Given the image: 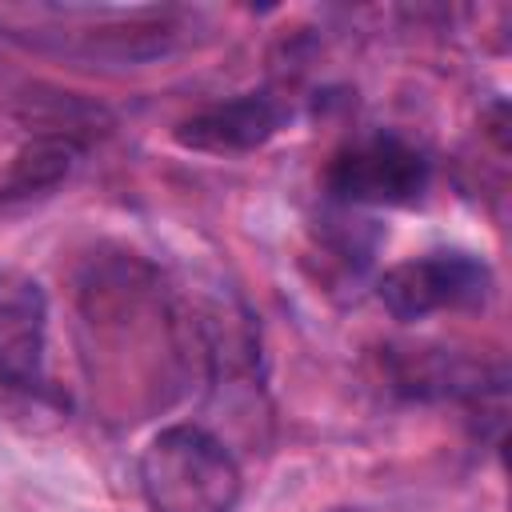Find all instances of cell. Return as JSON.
<instances>
[{"mask_svg": "<svg viewBox=\"0 0 512 512\" xmlns=\"http://www.w3.org/2000/svg\"><path fill=\"white\" fill-rule=\"evenodd\" d=\"M140 492L152 512H232L240 468L212 432L172 424L140 456Z\"/></svg>", "mask_w": 512, "mask_h": 512, "instance_id": "6da1fadb", "label": "cell"}, {"mask_svg": "<svg viewBox=\"0 0 512 512\" xmlns=\"http://www.w3.org/2000/svg\"><path fill=\"white\" fill-rule=\"evenodd\" d=\"M324 180L344 204H416L428 192L432 164L404 136L380 132L340 148Z\"/></svg>", "mask_w": 512, "mask_h": 512, "instance_id": "7a4b0ae2", "label": "cell"}, {"mask_svg": "<svg viewBox=\"0 0 512 512\" xmlns=\"http://www.w3.org/2000/svg\"><path fill=\"white\" fill-rule=\"evenodd\" d=\"M492 292V272L472 252H428L380 276V304L396 320H424L444 308H476Z\"/></svg>", "mask_w": 512, "mask_h": 512, "instance_id": "3957f363", "label": "cell"}, {"mask_svg": "<svg viewBox=\"0 0 512 512\" xmlns=\"http://www.w3.org/2000/svg\"><path fill=\"white\" fill-rule=\"evenodd\" d=\"M48 296L16 268H0V384L32 388L44 376Z\"/></svg>", "mask_w": 512, "mask_h": 512, "instance_id": "277c9868", "label": "cell"}, {"mask_svg": "<svg viewBox=\"0 0 512 512\" xmlns=\"http://www.w3.org/2000/svg\"><path fill=\"white\" fill-rule=\"evenodd\" d=\"M284 116L288 112L268 92H244L236 100H224V104H212V108L188 116L176 128V140L192 152L236 156V152H252L264 140H272L280 132Z\"/></svg>", "mask_w": 512, "mask_h": 512, "instance_id": "5b68a950", "label": "cell"}, {"mask_svg": "<svg viewBox=\"0 0 512 512\" xmlns=\"http://www.w3.org/2000/svg\"><path fill=\"white\" fill-rule=\"evenodd\" d=\"M76 160V148L60 136H40L32 144H24L8 168V180H4V196H28V192H40V188H52L56 180L68 176Z\"/></svg>", "mask_w": 512, "mask_h": 512, "instance_id": "8992f818", "label": "cell"}]
</instances>
